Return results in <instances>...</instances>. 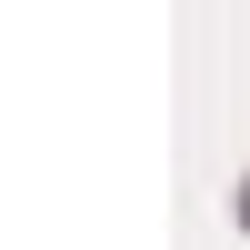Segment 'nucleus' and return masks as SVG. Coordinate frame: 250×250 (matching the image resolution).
Returning <instances> with one entry per match:
<instances>
[{"mask_svg":"<svg viewBox=\"0 0 250 250\" xmlns=\"http://www.w3.org/2000/svg\"><path fill=\"white\" fill-rule=\"evenodd\" d=\"M240 230H250V180H240Z\"/></svg>","mask_w":250,"mask_h":250,"instance_id":"obj_1","label":"nucleus"}]
</instances>
